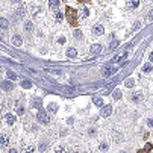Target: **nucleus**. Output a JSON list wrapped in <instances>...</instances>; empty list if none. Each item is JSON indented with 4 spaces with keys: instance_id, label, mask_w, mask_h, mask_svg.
<instances>
[{
    "instance_id": "f257e3e1",
    "label": "nucleus",
    "mask_w": 153,
    "mask_h": 153,
    "mask_svg": "<svg viewBox=\"0 0 153 153\" xmlns=\"http://www.w3.org/2000/svg\"><path fill=\"white\" fill-rule=\"evenodd\" d=\"M38 121H41L44 124H49V117H47V114L44 111H40L38 112Z\"/></svg>"
},
{
    "instance_id": "f03ea898",
    "label": "nucleus",
    "mask_w": 153,
    "mask_h": 153,
    "mask_svg": "<svg viewBox=\"0 0 153 153\" xmlns=\"http://www.w3.org/2000/svg\"><path fill=\"white\" fill-rule=\"evenodd\" d=\"M2 88H3L5 91H12V89H14L12 80H3V82H2Z\"/></svg>"
},
{
    "instance_id": "7ed1b4c3",
    "label": "nucleus",
    "mask_w": 153,
    "mask_h": 153,
    "mask_svg": "<svg viewBox=\"0 0 153 153\" xmlns=\"http://www.w3.org/2000/svg\"><path fill=\"white\" fill-rule=\"evenodd\" d=\"M111 114H112V106H111V105H106V106L102 109V114H100V115H102V117H109Z\"/></svg>"
},
{
    "instance_id": "20e7f679",
    "label": "nucleus",
    "mask_w": 153,
    "mask_h": 153,
    "mask_svg": "<svg viewBox=\"0 0 153 153\" xmlns=\"http://www.w3.org/2000/svg\"><path fill=\"white\" fill-rule=\"evenodd\" d=\"M103 32H105V29H103L102 24H95V26L92 27V33H94V35H103Z\"/></svg>"
},
{
    "instance_id": "39448f33",
    "label": "nucleus",
    "mask_w": 153,
    "mask_h": 153,
    "mask_svg": "<svg viewBox=\"0 0 153 153\" xmlns=\"http://www.w3.org/2000/svg\"><path fill=\"white\" fill-rule=\"evenodd\" d=\"M5 120H6V123H8V124H11V126H12V124L17 121V117L14 115V114H6V115H5Z\"/></svg>"
},
{
    "instance_id": "423d86ee",
    "label": "nucleus",
    "mask_w": 153,
    "mask_h": 153,
    "mask_svg": "<svg viewBox=\"0 0 153 153\" xmlns=\"http://www.w3.org/2000/svg\"><path fill=\"white\" fill-rule=\"evenodd\" d=\"M117 71V68H112V67H105L103 68V76H106V77H108V76H111V74H114V73H115Z\"/></svg>"
},
{
    "instance_id": "0eeeda50",
    "label": "nucleus",
    "mask_w": 153,
    "mask_h": 153,
    "mask_svg": "<svg viewBox=\"0 0 153 153\" xmlns=\"http://www.w3.org/2000/svg\"><path fill=\"white\" fill-rule=\"evenodd\" d=\"M65 14H67V17H68V20H73V18H76V9H73V8H67V11H65Z\"/></svg>"
},
{
    "instance_id": "6e6552de",
    "label": "nucleus",
    "mask_w": 153,
    "mask_h": 153,
    "mask_svg": "<svg viewBox=\"0 0 153 153\" xmlns=\"http://www.w3.org/2000/svg\"><path fill=\"white\" fill-rule=\"evenodd\" d=\"M140 5V0H127V8L129 9H137Z\"/></svg>"
},
{
    "instance_id": "1a4fd4ad",
    "label": "nucleus",
    "mask_w": 153,
    "mask_h": 153,
    "mask_svg": "<svg viewBox=\"0 0 153 153\" xmlns=\"http://www.w3.org/2000/svg\"><path fill=\"white\" fill-rule=\"evenodd\" d=\"M102 52V46L100 44H92L91 46V55H97Z\"/></svg>"
},
{
    "instance_id": "9d476101",
    "label": "nucleus",
    "mask_w": 153,
    "mask_h": 153,
    "mask_svg": "<svg viewBox=\"0 0 153 153\" xmlns=\"http://www.w3.org/2000/svg\"><path fill=\"white\" fill-rule=\"evenodd\" d=\"M12 44L17 46V47H20V46H21V36L14 35V36H12Z\"/></svg>"
},
{
    "instance_id": "9b49d317",
    "label": "nucleus",
    "mask_w": 153,
    "mask_h": 153,
    "mask_svg": "<svg viewBox=\"0 0 153 153\" xmlns=\"http://www.w3.org/2000/svg\"><path fill=\"white\" fill-rule=\"evenodd\" d=\"M61 5V0H49V6L52 9H56V8H59Z\"/></svg>"
},
{
    "instance_id": "f8f14e48",
    "label": "nucleus",
    "mask_w": 153,
    "mask_h": 153,
    "mask_svg": "<svg viewBox=\"0 0 153 153\" xmlns=\"http://www.w3.org/2000/svg\"><path fill=\"white\" fill-rule=\"evenodd\" d=\"M67 56L68 58H76V56H77V50L76 49H68L67 50Z\"/></svg>"
},
{
    "instance_id": "ddd939ff",
    "label": "nucleus",
    "mask_w": 153,
    "mask_h": 153,
    "mask_svg": "<svg viewBox=\"0 0 153 153\" xmlns=\"http://www.w3.org/2000/svg\"><path fill=\"white\" fill-rule=\"evenodd\" d=\"M47 111L49 112H56V111H58V105H56V103H49V106H47Z\"/></svg>"
},
{
    "instance_id": "4468645a",
    "label": "nucleus",
    "mask_w": 153,
    "mask_h": 153,
    "mask_svg": "<svg viewBox=\"0 0 153 153\" xmlns=\"http://www.w3.org/2000/svg\"><path fill=\"white\" fill-rule=\"evenodd\" d=\"M141 99H143V94H141V92H135V94L132 95V100H133V102H137V103L141 102Z\"/></svg>"
},
{
    "instance_id": "2eb2a0df",
    "label": "nucleus",
    "mask_w": 153,
    "mask_h": 153,
    "mask_svg": "<svg viewBox=\"0 0 153 153\" xmlns=\"http://www.w3.org/2000/svg\"><path fill=\"white\" fill-rule=\"evenodd\" d=\"M24 30H26V32H32V30H33L32 21H26V23H24Z\"/></svg>"
},
{
    "instance_id": "dca6fc26",
    "label": "nucleus",
    "mask_w": 153,
    "mask_h": 153,
    "mask_svg": "<svg viewBox=\"0 0 153 153\" xmlns=\"http://www.w3.org/2000/svg\"><path fill=\"white\" fill-rule=\"evenodd\" d=\"M33 150H35L33 146H26V147H23V152L21 153H33Z\"/></svg>"
},
{
    "instance_id": "f3484780",
    "label": "nucleus",
    "mask_w": 153,
    "mask_h": 153,
    "mask_svg": "<svg viewBox=\"0 0 153 153\" xmlns=\"http://www.w3.org/2000/svg\"><path fill=\"white\" fill-rule=\"evenodd\" d=\"M92 102H94V105H95V106H103V100H102L100 97H94V99H92Z\"/></svg>"
},
{
    "instance_id": "a211bd4d",
    "label": "nucleus",
    "mask_w": 153,
    "mask_h": 153,
    "mask_svg": "<svg viewBox=\"0 0 153 153\" xmlns=\"http://www.w3.org/2000/svg\"><path fill=\"white\" fill-rule=\"evenodd\" d=\"M99 149H100L102 152H106V150L109 149V144H108L106 141H103V143H100V146H99Z\"/></svg>"
},
{
    "instance_id": "6ab92c4d",
    "label": "nucleus",
    "mask_w": 153,
    "mask_h": 153,
    "mask_svg": "<svg viewBox=\"0 0 153 153\" xmlns=\"http://www.w3.org/2000/svg\"><path fill=\"white\" fill-rule=\"evenodd\" d=\"M88 15H89L88 8H82V9H80V17H83V18H85V17H88Z\"/></svg>"
},
{
    "instance_id": "aec40b11",
    "label": "nucleus",
    "mask_w": 153,
    "mask_h": 153,
    "mask_svg": "<svg viewBox=\"0 0 153 153\" xmlns=\"http://www.w3.org/2000/svg\"><path fill=\"white\" fill-rule=\"evenodd\" d=\"M55 18H56V21H58V23H61V21H62V18H64V14H62V12H56Z\"/></svg>"
},
{
    "instance_id": "412c9836",
    "label": "nucleus",
    "mask_w": 153,
    "mask_h": 153,
    "mask_svg": "<svg viewBox=\"0 0 153 153\" xmlns=\"http://www.w3.org/2000/svg\"><path fill=\"white\" fill-rule=\"evenodd\" d=\"M124 85H126L127 88H132V86H133V79H132V77H129V79H126V82H124Z\"/></svg>"
},
{
    "instance_id": "4be33fe9",
    "label": "nucleus",
    "mask_w": 153,
    "mask_h": 153,
    "mask_svg": "<svg viewBox=\"0 0 153 153\" xmlns=\"http://www.w3.org/2000/svg\"><path fill=\"white\" fill-rule=\"evenodd\" d=\"M21 86H23V88H30V86H32V82H29V80H21Z\"/></svg>"
},
{
    "instance_id": "5701e85b",
    "label": "nucleus",
    "mask_w": 153,
    "mask_h": 153,
    "mask_svg": "<svg viewBox=\"0 0 153 153\" xmlns=\"http://www.w3.org/2000/svg\"><path fill=\"white\" fill-rule=\"evenodd\" d=\"M0 141H2V146H8V137L6 135H2V138H0Z\"/></svg>"
},
{
    "instance_id": "b1692460",
    "label": "nucleus",
    "mask_w": 153,
    "mask_h": 153,
    "mask_svg": "<svg viewBox=\"0 0 153 153\" xmlns=\"http://www.w3.org/2000/svg\"><path fill=\"white\" fill-rule=\"evenodd\" d=\"M8 79H9V80L17 79V74H15V73H12V71H8Z\"/></svg>"
},
{
    "instance_id": "393cba45",
    "label": "nucleus",
    "mask_w": 153,
    "mask_h": 153,
    "mask_svg": "<svg viewBox=\"0 0 153 153\" xmlns=\"http://www.w3.org/2000/svg\"><path fill=\"white\" fill-rule=\"evenodd\" d=\"M143 71H144V73H150V71H152V65H150V64H146V65L143 67Z\"/></svg>"
},
{
    "instance_id": "a878e982",
    "label": "nucleus",
    "mask_w": 153,
    "mask_h": 153,
    "mask_svg": "<svg viewBox=\"0 0 153 153\" xmlns=\"http://www.w3.org/2000/svg\"><path fill=\"white\" fill-rule=\"evenodd\" d=\"M121 97V89H115L114 91V99H120Z\"/></svg>"
},
{
    "instance_id": "bb28decb",
    "label": "nucleus",
    "mask_w": 153,
    "mask_h": 153,
    "mask_svg": "<svg viewBox=\"0 0 153 153\" xmlns=\"http://www.w3.org/2000/svg\"><path fill=\"white\" fill-rule=\"evenodd\" d=\"M74 38L80 40V38H82V32H80V30H74Z\"/></svg>"
},
{
    "instance_id": "cd10ccee",
    "label": "nucleus",
    "mask_w": 153,
    "mask_h": 153,
    "mask_svg": "<svg viewBox=\"0 0 153 153\" xmlns=\"http://www.w3.org/2000/svg\"><path fill=\"white\" fill-rule=\"evenodd\" d=\"M49 73H53V74H61V70H53V68H47Z\"/></svg>"
},
{
    "instance_id": "c85d7f7f",
    "label": "nucleus",
    "mask_w": 153,
    "mask_h": 153,
    "mask_svg": "<svg viewBox=\"0 0 153 153\" xmlns=\"http://www.w3.org/2000/svg\"><path fill=\"white\" fill-rule=\"evenodd\" d=\"M0 24H2V27H3V29H6V26H8V21L5 20V18H2V20H0Z\"/></svg>"
},
{
    "instance_id": "c756f323",
    "label": "nucleus",
    "mask_w": 153,
    "mask_h": 153,
    "mask_svg": "<svg viewBox=\"0 0 153 153\" xmlns=\"http://www.w3.org/2000/svg\"><path fill=\"white\" fill-rule=\"evenodd\" d=\"M117 46H118V41H112V43H111V46H109V49L112 50V49H115Z\"/></svg>"
},
{
    "instance_id": "7c9ffc66",
    "label": "nucleus",
    "mask_w": 153,
    "mask_h": 153,
    "mask_svg": "<svg viewBox=\"0 0 153 153\" xmlns=\"http://www.w3.org/2000/svg\"><path fill=\"white\" fill-rule=\"evenodd\" d=\"M147 20H149V21H153V9L149 12V15H147Z\"/></svg>"
},
{
    "instance_id": "2f4dec72",
    "label": "nucleus",
    "mask_w": 153,
    "mask_h": 153,
    "mask_svg": "<svg viewBox=\"0 0 153 153\" xmlns=\"http://www.w3.org/2000/svg\"><path fill=\"white\" fill-rule=\"evenodd\" d=\"M17 111H18V114H20V115H21V114L24 112V108H23L21 105H18V108H17Z\"/></svg>"
},
{
    "instance_id": "473e14b6",
    "label": "nucleus",
    "mask_w": 153,
    "mask_h": 153,
    "mask_svg": "<svg viewBox=\"0 0 153 153\" xmlns=\"http://www.w3.org/2000/svg\"><path fill=\"white\" fill-rule=\"evenodd\" d=\"M55 152H56V153H65V149H64V147H58Z\"/></svg>"
},
{
    "instance_id": "72a5a7b5",
    "label": "nucleus",
    "mask_w": 153,
    "mask_h": 153,
    "mask_svg": "<svg viewBox=\"0 0 153 153\" xmlns=\"http://www.w3.org/2000/svg\"><path fill=\"white\" fill-rule=\"evenodd\" d=\"M70 24H71V26H77V20L73 18V20H70Z\"/></svg>"
},
{
    "instance_id": "f704fd0d",
    "label": "nucleus",
    "mask_w": 153,
    "mask_h": 153,
    "mask_svg": "<svg viewBox=\"0 0 153 153\" xmlns=\"http://www.w3.org/2000/svg\"><path fill=\"white\" fill-rule=\"evenodd\" d=\"M152 150V144H146V147H144V152H150Z\"/></svg>"
},
{
    "instance_id": "c9c22d12",
    "label": "nucleus",
    "mask_w": 153,
    "mask_h": 153,
    "mask_svg": "<svg viewBox=\"0 0 153 153\" xmlns=\"http://www.w3.org/2000/svg\"><path fill=\"white\" fill-rule=\"evenodd\" d=\"M58 43H59V44H64V43H65V38H64V36H61L59 40H58Z\"/></svg>"
},
{
    "instance_id": "e433bc0d",
    "label": "nucleus",
    "mask_w": 153,
    "mask_h": 153,
    "mask_svg": "<svg viewBox=\"0 0 153 153\" xmlns=\"http://www.w3.org/2000/svg\"><path fill=\"white\" fill-rule=\"evenodd\" d=\"M149 59H150V62H153V52L150 53V56H149Z\"/></svg>"
},
{
    "instance_id": "4c0bfd02",
    "label": "nucleus",
    "mask_w": 153,
    "mask_h": 153,
    "mask_svg": "<svg viewBox=\"0 0 153 153\" xmlns=\"http://www.w3.org/2000/svg\"><path fill=\"white\" fill-rule=\"evenodd\" d=\"M149 126H150V127H153V120H149Z\"/></svg>"
},
{
    "instance_id": "58836bf2",
    "label": "nucleus",
    "mask_w": 153,
    "mask_h": 153,
    "mask_svg": "<svg viewBox=\"0 0 153 153\" xmlns=\"http://www.w3.org/2000/svg\"><path fill=\"white\" fill-rule=\"evenodd\" d=\"M8 153H17V150H14V149H11V150H9Z\"/></svg>"
},
{
    "instance_id": "ea45409f",
    "label": "nucleus",
    "mask_w": 153,
    "mask_h": 153,
    "mask_svg": "<svg viewBox=\"0 0 153 153\" xmlns=\"http://www.w3.org/2000/svg\"><path fill=\"white\" fill-rule=\"evenodd\" d=\"M137 153H144V150H138V152H137Z\"/></svg>"
},
{
    "instance_id": "a19ab883",
    "label": "nucleus",
    "mask_w": 153,
    "mask_h": 153,
    "mask_svg": "<svg viewBox=\"0 0 153 153\" xmlns=\"http://www.w3.org/2000/svg\"><path fill=\"white\" fill-rule=\"evenodd\" d=\"M77 2H88V0H77Z\"/></svg>"
},
{
    "instance_id": "79ce46f5",
    "label": "nucleus",
    "mask_w": 153,
    "mask_h": 153,
    "mask_svg": "<svg viewBox=\"0 0 153 153\" xmlns=\"http://www.w3.org/2000/svg\"><path fill=\"white\" fill-rule=\"evenodd\" d=\"M144 2H150V0H144Z\"/></svg>"
}]
</instances>
